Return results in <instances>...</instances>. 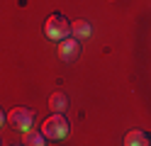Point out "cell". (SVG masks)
<instances>
[{
  "label": "cell",
  "instance_id": "9",
  "mask_svg": "<svg viewBox=\"0 0 151 146\" xmlns=\"http://www.w3.org/2000/svg\"><path fill=\"white\" fill-rule=\"evenodd\" d=\"M5 122H7V119H5V114H3V110H0V127H3Z\"/></svg>",
  "mask_w": 151,
  "mask_h": 146
},
{
  "label": "cell",
  "instance_id": "4",
  "mask_svg": "<svg viewBox=\"0 0 151 146\" xmlns=\"http://www.w3.org/2000/svg\"><path fill=\"white\" fill-rule=\"evenodd\" d=\"M56 54H59L61 61H76L81 54V44H78V39H61L59 46H56Z\"/></svg>",
  "mask_w": 151,
  "mask_h": 146
},
{
  "label": "cell",
  "instance_id": "5",
  "mask_svg": "<svg viewBox=\"0 0 151 146\" xmlns=\"http://www.w3.org/2000/svg\"><path fill=\"white\" fill-rule=\"evenodd\" d=\"M71 32L76 39H88L93 34V24L88 19H76V22H71Z\"/></svg>",
  "mask_w": 151,
  "mask_h": 146
},
{
  "label": "cell",
  "instance_id": "7",
  "mask_svg": "<svg viewBox=\"0 0 151 146\" xmlns=\"http://www.w3.org/2000/svg\"><path fill=\"white\" fill-rule=\"evenodd\" d=\"M49 107H51V112H66V107H68V97H66V93H51Z\"/></svg>",
  "mask_w": 151,
  "mask_h": 146
},
{
  "label": "cell",
  "instance_id": "6",
  "mask_svg": "<svg viewBox=\"0 0 151 146\" xmlns=\"http://www.w3.org/2000/svg\"><path fill=\"white\" fill-rule=\"evenodd\" d=\"M149 141H151L149 134L141 132V129H132V132H127V136H124V144H127V146H146Z\"/></svg>",
  "mask_w": 151,
  "mask_h": 146
},
{
  "label": "cell",
  "instance_id": "1",
  "mask_svg": "<svg viewBox=\"0 0 151 146\" xmlns=\"http://www.w3.org/2000/svg\"><path fill=\"white\" fill-rule=\"evenodd\" d=\"M42 134H44V139H49V141H63L66 136H68V122H66V117L61 112H54L49 119H44Z\"/></svg>",
  "mask_w": 151,
  "mask_h": 146
},
{
  "label": "cell",
  "instance_id": "2",
  "mask_svg": "<svg viewBox=\"0 0 151 146\" xmlns=\"http://www.w3.org/2000/svg\"><path fill=\"white\" fill-rule=\"evenodd\" d=\"M44 34L51 42H61V39H66L71 34V22L66 17H61V15H51L46 19V24H44Z\"/></svg>",
  "mask_w": 151,
  "mask_h": 146
},
{
  "label": "cell",
  "instance_id": "8",
  "mask_svg": "<svg viewBox=\"0 0 151 146\" xmlns=\"http://www.w3.org/2000/svg\"><path fill=\"white\" fill-rule=\"evenodd\" d=\"M22 141H24L27 146H44V144H46V141H44V134H37L34 129H27Z\"/></svg>",
  "mask_w": 151,
  "mask_h": 146
},
{
  "label": "cell",
  "instance_id": "3",
  "mask_svg": "<svg viewBox=\"0 0 151 146\" xmlns=\"http://www.w3.org/2000/svg\"><path fill=\"white\" fill-rule=\"evenodd\" d=\"M7 122H10L15 129L27 132V129L34 127V112L29 107H15V110H10V114H7Z\"/></svg>",
  "mask_w": 151,
  "mask_h": 146
}]
</instances>
